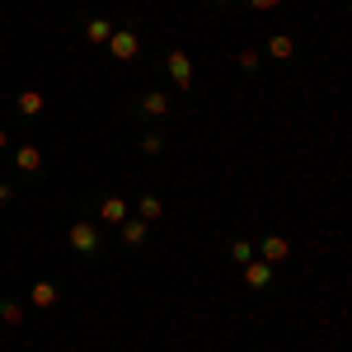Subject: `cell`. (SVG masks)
Listing matches in <instances>:
<instances>
[{
	"label": "cell",
	"instance_id": "obj_9",
	"mask_svg": "<svg viewBox=\"0 0 352 352\" xmlns=\"http://www.w3.org/2000/svg\"><path fill=\"white\" fill-rule=\"evenodd\" d=\"M240 277H244V287H249V292H268L272 282H277V268L263 263V258H249V263L240 268Z\"/></svg>",
	"mask_w": 352,
	"mask_h": 352
},
{
	"label": "cell",
	"instance_id": "obj_11",
	"mask_svg": "<svg viewBox=\"0 0 352 352\" xmlns=\"http://www.w3.org/2000/svg\"><path fill=\"white\" fill-rule=\"evenodd\" d=\"M28 305H38V310H56V305H61V287H56L52 277H38V282L28 287Z\"/></svg>",
	"mask_w": 352,
	"mask_h": 352
},
{
	"label": "cell",
	"instance_id": "obj_15",
	"mask_svg": "<svg viewBox=\"0 0 352 352\" xmlns=\"http://www.w3.org/2000/svg\"><path fill=\"white\" fill-rule=\"evenodd\" d=\"M226 258H230L235 268H244L249 258H258V254H254V240H249V235H230V240H226Z\"/></svg>",
	"mask_w": 352,
	"mask_h": 352
},
{
	"label": "cell",
	"instance_id": "obj_1",
	"mask_svg": "<svg viewBox=\"0 0 352 352\" xmlns=\"http://www.w3.org/2000/svg\"><path fill=\"white\" fill-rule=\"evenodd\" d=\"M127 122L146 127V122H169L174 118V89H146V94H132L127 109H122Z\"/></svg>",
	"mask_w": 352,
	"mask_h": 352
},
{
	"label": "cell",
	"instance_id": "obj_17",
	"mask_svg": "<svg viewBox=\"0 0 352 352\" xmlns=\"http://www.w3.org/2000/svg\"><path fill=\"white\" fill-rule=\"evenodd\" d=\"M14 109H19V118H28V122H33V118L43 113V94H38V89H19Z\"/></svg>",
	"mask_w": 352,
	"mask_h": 352
},
{
	"label": "cell",
	"instance_id": "obj_7",
	"mask_svg": "<svg viewBox=\"0 0 352 352\" xmlns=\"http://www.w3.org/2000/svg\"><path fill=\"white\" fill-rule=\"evenodd\" d=\"M254 254H258L263 263H272V268H282V263L292 258V240H287L282 230H268L263 240H254Z\"/></svg>",
	"mask_w": 352,
	"mask_h": 352
},
{
	"label": "cell",
	"instance_id": "obj_14",
	"mask_svg": "<svg viewBox=\"0 0 352 352\" xmlns=\"http://www.w3.org/2000/svg\"><path fill=\"white\" fill-rule=\"evenodd\" d=\"M235 66H240L244 80H258V76H263V52H258V47H240V52H235Z\"/></svg>",
	"mask_w": 352,
	"mask_h": 352
},
{
	"label": "cell",
	"instance_id": "obj_21",
	"mask_svg": "<svg viewBox=\"0 0 352 352\" xmlns=\"http://www.w3.org/2000/svg\"><path fill=\"white\" fill-rule=\"evenodd\" d=\"M10 197H14V188H10V184H0V202H10Z\"/></svg>",
	"mask_w": 352,
	"mask_h": 352
},
{
	"label": "cell",
	"instance_id": "obj_13",
	"mask_svg": "<svg viewBox=\"0 0 352 352\" xmlns=\"http://www.w3.org/2000/svg\"><path fill=\"white\" fill-rule=\"evenodd\" d=\"M136 151L155 160V155H164V151H169V136H164L160 127H146V132H136Z\"/></svg>",
	"mask_w": 352,
	"mask_h": 352
},
{
	"label": "cell",
	"instance_id": "obj_8",
	"mask_svg": "<svg viewBox=\"0 0 352 352\" xmlns=\"http://www.w3.org/2000/svg\"><path fill=\"white\" fill-rule=\"evenodd\" d=\"M109 33H113L109 14H80V43H85V47H94V52H99V47L109 43Z\"/></svg>",
	"mask_w": 352,
	"mask_h": 352
},
{
	"label": "cell",
	"instance_id": "obj_20",
	"mask_svg": "<svg viewBox=\"0 0 352 352\" xmlns=\"http://www.w3.org/2000/svg\"><path fill=\"white\" fill-rule=\"evenodd\" d=\"M207 5H212V10H235L240 0H207Z\"/></svg>",
	"mask_w": 352,
	"mask_h": 352
},
{
	"label": "cell",
	"instance_id": "obj_6",
	"mask_svg": "<svg viewBox=\"0 0 352 352\" xmlns=\"http://www.w3.org/2000/svg\"><path fill=\"white\" fill-rule=\"evenodd\" d=\"M10 160H14V169H19L24 179H38V174L47 169V160H43V146H38V141H19V146L10 151Z\"/></svg>",
	"mask_w": 352,
	"mask_h": 352
},
{
	"label": "cell",
	"instance_id": "obj_22",
	"mask_svg": "<svg viewBox=\"0 0 352 352\" xmlns=\"http://www.w3.org/2000/svg\"><path fill=\"white\" fill-rule=\"evenodd\" d=\"M5 146H10V136H5V132H0V151H5Z\"/></svg>",
	"mask_w": 352,
	"mask_h": 352
},
{
	"label": "cell",
	"instance_id": "obj_2",
	"mask_svg": "<svg viewBox=\"0 0 352 352\" xmlns=\"http://www.w3.org/2000/svg\"><path fill=\"white\" fill-rule=\"evenodd\" d=\"M66 244H71L76 258H104V254H109V240H104V230H99L94 217H71V226H66Z\"/></svg>",
	"mask_w": 352,
	"mask_h": 352
},
{
	"label": "cell",
	"instance_id": "obj_5",
	"mask_svg": "<svg viewBox=\"0 0 352 352\" xmlns=\"http://www.w3.org/2000/svg\"><path fill=\"white\" fill-rule=\"evenodd\" d=\"M160 71L174 80V94H192V56L184 47H169L160 61Z\"/></svg>",
	"mask_w": 352,
	"mask_h": 352
},
{
	"label": "cell",
	"instance_id": "obj_12",
	"mask_svg": "<svg viewBox=\"0 0 352 352\" xmlns=\"http://www.w3.org/2000/svg\"><path fill=\"white\" fill-rule=\"evenodd\" d=\"M132 217H141L146 226H155V221L164 217V197L155 188H146V192H136V202H132Z\"/></svg>",
	"mask_w": 352,
	"mask_h": 352
},
{
	"label": "cell",
	"instance_id": "obj_10",
	"mask_svg": "<svg viewBox=\"0 0 352 352\" xmlns=\"http://www.w3.org/2000/svg\"><path fill=\"white\" fill-rule=\"evenodd\" d=\"M118 244H122V249H146V244H151V226L141 217H127L118 226Z\"/></svg>",
	"mask_w": 352,
	"mask_h": 352
},
{
	"label": "cell",
	"instance_id": "obj_3",
	"mask_svg": "<svg viewBox=\"0 0 352 352\" xmlns=\"http://www.w3.org/2000/svg\"><path fill=\"white\" fill-rule=\"evenodd\" d=\"M104 52H109V61H136L141 56V19L136 14H127L122 24H113Z\"/></svg>",
	"mask_w": 352,
	"mask_h": 352
},
{
	"label": "cell",
	"instance_id": "obj_4",
	"mask_svg": "<svg viewBox=\"0 0 352 352\" xmlns=\"http://www.w3.org/2000/svg\"><path fill=\"white\" fill-rule=\"evenodd\" d=\"M85 207L94 212L99 226H122V221L132 217V197H127V192H99V197H89Z\"/></svg>",
	"mask_w": 352,
	"mask_h": 352
},
{
	"label": "cell",
	"instance_id": "obj_16",
	"mask_svg": "<svg viewBox=\"0 0 352 352\" xmlns=\"http://www.w3.org/2000/svg\"><path fill=\"white\" fill-rule=\"evenodd\" d=\"M263 52H268L272 61H292V56H296V38H292V33H268V47H263Z\"/></svg>",
	"mask_w": 352,
	"mask_h": 352
},
{
	"label": "cell",
	"instance_id": "obj_19",
	"mask_svg": "<svg viewBox=\"0 0 352 352\" xmlns=\"http://www.w3.org/2000/svg\"><path fill=\"white\" fill-rule=\"evenodd\" d=\"M244 10H258V14H268V10H277V5H282V0H240Z\"/></svg>",
	"mask_w": 352,
	"mask_h": 352
},
{
	"label": "cell",
	"instance_id": "obj_18",
	"mask_svg": "<svg viewBox=\"0 0 352 352\" xmlns=\"http://www.w3.org/2000/svg\"><path fill=\"white\" fill-rule=\"evenodd\" d=\"M0 324H24V305H19V300H0Z\"/></svg>",
	"mask_w": 352,
	"mask_h": 352
}]
</instances>
